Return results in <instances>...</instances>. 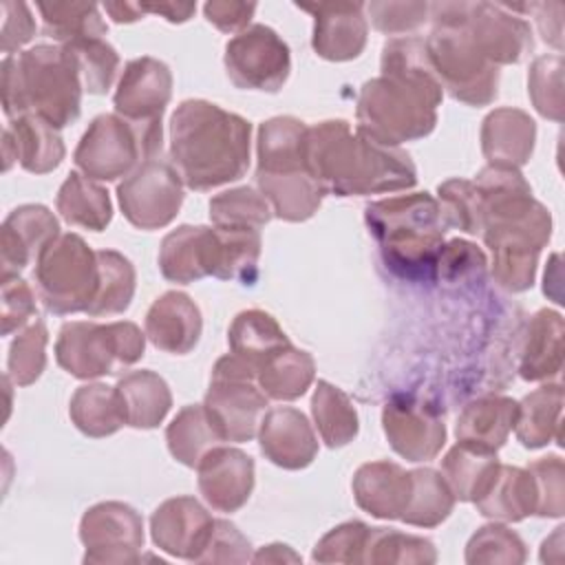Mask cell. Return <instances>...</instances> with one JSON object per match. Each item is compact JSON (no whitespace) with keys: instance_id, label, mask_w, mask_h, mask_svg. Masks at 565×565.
<instances>
[{"instance_id":"cell-1","label":"cell","mask_w":565,"mask_h":565,"mask_svg":"<svg viewBox=\"0 0 565 565\" xmlns=\"http://www.w3.org/2000/svg\"><path fill=\"white\" fill-rule=\"evenodd\" d=\"M382 75L362 84L358 95V135L380 146L428 137L437 126L444 88L430 66L422 38L388 40L382 49Z\"/></svg>"},{"instance_id":"cell-2","label":"cell","mask_w":565,"mask_h":565,"mask_svg":"<svg viewBox=\"0 0 565 565\" xmlns=\"http://www.w3.org/2000/svg\"><path fill=\"white\" fill-rule=\"evenodd\" d=\"M472 183L483 201L481 236L492 252V278L501 289L521 294L534 285L552 216L516 168L486 166Z\"/></svg>"},{"instance_id":"cell-3","label":"cell","mask_w":565,"mask_h":565,"mask_svg":"<svg viewBox=\"0 0 565 565\" xmlns=\"http://www.w3.org/2000/svg\"><path fill=\"white\" fill-rule=\"evenodd\" d=\"M305 166L320 188L335 196L397 192L417 183V168L408 152L351 132L344 119L307 128Z\"/></svg>"},{"instance_id":"cell-4","label":"cell","mask_w":565,"mask_h":565,"mask_svg":"<svg viewBox=\"0 0 565 565\" xmlns=\"http://www.w3.org/2000/svg\"><path fill=\"white\" fill-rule=\"evenodd\" d=\"M249 141L247 119L205 99H185L170 117V163L196 192L245 177Z\"/></svg>"},{"instance_id":"cell-5","label":"cell","mask_w":565,"mask_h":565,"mask_svg":"<svg viewBox=\"0 0 565 565\" xmlns=\"http://www.w3.org/2000/svg\"><path fill=\"white\" fill-rule=\"evenodd\" d=\"M82 75L68 46L38 44L2 60V110L11 119L38 115L57 130L82 110Z\"/></svg>"},{"instance_id":"cell-6","label":"cell","mask_w":565,"mask_h":565,"mask_svg":"<svg viewBox=\"0 0 565 565\" xmlns=\"http://www.w3.org/2000/svg\"><path fill=\"white\" fill-rule=\"evenodd\" d=\"M364 221L386 267L397 276L411 280L437 276V258L448 225L433 194L413 192L373 201L364 207Z\"/></svg>"},{"instance_id":"cell-7","label":"cell","mask_w":565,"mask_h":565,"mask_svg":"<svg viewBox=\"0 0 565 565\" xmlns=\"http://www.w3.org/2000/svg\"><path fill=\"white\" fill-rule=\"evenodd\" d=\"M433 31L424 40L441 88L468 106H488L499 95V66L490 64L468 38L455 2L430 4Z\"/></svg>"},{"instance_id":"cell-8","label":"cell","mask_w":565,"mask_h":565,"mask_svg":"<svg viewBox=\"0 0 565 565\" xmlns=\"http://www.w3.org/2000/svg\"><path fill=\"white\" fill-rule=\"evenodd\" d=\"M161 124H132L117 113L97 115L82 135L73 161L93 181H117L161 154Z\"/></svg>"},{"instance_id":"cell-9","label":"cell","mask_w":565,"mask_h":565,"mask_svg":"<svg viewBox=\"0 0 565 565\" xmlns=\"http://www.w3.org/2000/svg\"><path fill=\"white\" fill-rule=\"evenodd\" d=\"M146 333L135 322H84L62 324L55 340L57 364L77 380H95L117 373L141 360Z\"/></svg>"},{"instance_id":"cell-10","label":"cell","mask_w":565,"mask_h":565,"mask_svg":"<svg viewBox=\"0 0 565 565\" xmlns=\"http://www.w3.org/2000/svg\"><path fill=\"white\" fill-rule=\"evenodd\" d=\"M33 278L46 311L55 316L86 313L99 282L97 252L79 234H60L38 258Z\"/></svg>"},{"instance_id":"cell-11","label":"cell","mask_w":565,"mask_h":565,"mask_svg":"<svg viewBox=\"0 0 565 565\" xmlns=\"http://www.w3.org/2000/svg\"><path fill=\"white\" fill-rule=\"evenodd\" d=\"M254 380L256 369L238 355L227 353L216 360L203 406L223 441L243 444L258 435L267 395L254 386Z\"/></svg>"},{"instance_id":"cell-12","label":"cell","mask_w":565,"mask_h":565,"mask_svg":"<svg viewBox=\"0 0 565 565\" xmlns=\"http://www.w3.org/2000/svg\"><path fill=\"white\" fill-rule=\"evenodd\" d=\"M225 73L236 88L276 93L289 77L287 42L265 24H252L225 44Z\"/></svg>"},{"instance_id":"cell-13","label":"cell","mask_w":565,"mask_h":565,"mask_svg":"<svg viewBox=\"0 0 565 565\" xmlns=\"http://www.w3.org/2000/svg\"><path fill=\"white\" fill-rule=\"evenodd\" d=\"M126 221L139 230H161L174 221L183 205V181L161 157L143 161L117 185Z\"/></svg>"},{"instance_id":"cell-14","label":"cell","mask_w":565,"mask_h":565,"mask_svg":"<svg viewBox=\"0 0 565 565\" xmlns=\"http://www.w3.org/2000/svg\"><path fill=\"white\" fill-rule=\"evenodd\" d=\"M143 519L121 501H102L88 508L79 521L84 563L128 565L141 558Z\"/></svg>"},{"instance_id":"cell-15","label":"cell","mask_w":565,"mask_h":565,"mask_svg":"<svg viewBox=\"0 0 565 565\" xmlns=\"http://www.w3.org/2000/svg\"><path fill=\"white\" fill-rule=\"evenodd\" d=\"M457 18L479 53L494 66L519 64L534 46L530 24L505 4L455 2Z\"/></svg>"},{"instance_id":"cell-16","label":"cell","mask_w":565,"mask_h":565,"mask_svg":"<svg viewBox=\"0 0 565 565\" xmlns=\"http://www.w3.org/2000/svg\"><path fill=\"white\" fill-rule=\"evenodd\" d=\"M391 448L406 461H430L446 444V424L437 411L413 395H393L382 411Z\"/></svg>"},{"instance_id":"cell-17","label":"cell","mask_w":565,"mask_h":565,"mask_svg":"<svg viewBox=\"0 0 565 565\" xmlns=\"http://www.w3.org/2000/svg\"><path fill=\"white\" fill-rule=\"evenodd\" d=\"M172 97V73L166 62L143 55L124 66L113 95L115 113L132 124L154 126Z\"/></svg>"},{"instance_id":"cell-18","label":"cell","mask_w":565,"mask_h":565,"mask_svg":"<svg viewBox=\"0 0 565 565\" xmlns=\"http://www.w3.org/2000/svg\"><path fill=\"white\" fill-rule=\"evenodd\" d=\"M313 15V51L329 62L360 57L369 38V22L362 2H318L296 4Z\"/></svg>"},{"instance_id":"cell-19","label":"cell","mask_w":565,"mask_h":565,"mask_svg":"<svg viewBox=\"0 0 565 565\" xmlns=\"http://www.w3.org/2000/svg\"><path fill=\"white\" fill-rule=\"evenodd\" d=\"M212 525L214 519L194 497H172L152 512L150 536L161 552L196 563Z\"/></svg>"},{"instance_id":"cell-20","label":"cell","mask_w":565,"mask_h":565,"mask_svg":"<svg viewBox=\"0 0 565 565\" xmlns=\"http://www.w3.org/2000/svg\"><path fill=\"white\" fill-rule=\"evenodd\" d=\"M196 472L199 492L216 512L241 510L254 490V459L241 448H212L196 466Z\"/></svg>"},{"instance_id":"cell-21","label":"cell","mask_w":565,"mask_h":565,"mask_svg":"<svg viewBox=\"0 0 565 565\" xmlns=\"http://www.w3.org/2000/svg\"><path fill=\"white\" fill-rule=\"evenodd\" d=\"M60 236L55 214L40 203L18 205L9 212L0 232L2 276H13L31 263Z\"/></svg>"},{"instance_id":"cell-22","label":"cell","mask_w":565,"mask_h":565,"mask_svg":"<svg viewBox=\"0 0 565 565\" xmlns=\"http://www.w3.org/2000/svg\"><path fill=\"white\" fill-rule=\"evenodd\" d=\"M260 452L278 468L302 470L318 455V437L298 408L280 406L265 413L258 426Z\"/></svg>"},{"instance_id":"cell-23","label":"cell","mask_w":565,"mask_h":565,"mask_svg":"<svg viewBox=\"0 0 565 565\" xmlns=\"http://www.w3.org/2000/svg\"><path fill=\"white\" fill-rule=\"evenodd\" d=\"M64 154L66 148L57 128L38 115L15 117L2 132L4 170L18 161L26 172L46 174L62 163Z\"/></svg>"},{"instance_id":"cell-24","label":"cell","mask_w":565,"mask_h":565,"mask_svg":"<svg viewBox=\"0 0 565 565\" xmlns=\"http://www.w3.org/2000/svg\"><path fill=\"white\" fill-rule=\"evenodd\" d=\"M201 331V309L183 291L161 294L146 313V338L166 353H190L196 347Z\"/></svg>"},{"instance_id":"cell-25","label":"cell","mask_w":565,"mask_h":565,"mask_svg":"<svg viewBox=\"0 0 565 565\" xmlns=\"http://www.w3.org/2000/svg\"><path fill=\"white\" fill-rule=\"evenodd\" d=\"M536 141V124L521 108H494L481 124V152L488 166L521 168L530 161Z\"/></svg>"},{"instance_id":"cell-26","label":"cell","mask_w":565,"mask_h":565,"mask_svg":"<svg viewBox=\"0 0 565 565\" xmlns=\"http://www.w3.org/2000/svg\"><path fill=\"white\" fill-rule=\"evenodd\" d=\"M355 503L377 519H399L411 494V470L393 461L362 463L353 475Z\"/></svg>"},{"instance_id":"cell-27","label":"cell","mask_w":565,"mask_h":565,"mask_svg":"<svg viewBox=\"0 0 565 565\" xmlns=\"http://www.w3.org/2000/svg\"><path fill=\"white\" fill-rule=\"evenodd\" d=\"M161 276L177 285H190L212 274V227L179 225L159 247Z\"/></svg>"},{"instance_id":"cell-28","label":"cell","mask_w":565,"mask_h":565,"mask_svg":"<svg viewBox=\"0 0 565 565\" xmlns=\"http://www.w3.org/2000/svg\"><path fill=\"white\" fill-rule=\"evenodd\" d=\"M519 402L505 395H486L468 402L457 417V441L499 450L514 428Z\"/></svg>"},{"instance_id":"cell-29","label":"cell","mask_w":565,"mask_h":565,"mask_svg":"<svg viewBox=\"0 0 565 565\" xmlns=\"http://www.w3.org/2000/svg\"><path fill=\"white\" fill-rule=\"evenodd\" d=\"M305 121L280 115L260 124L256 139L258 166L260 174H294L307 170L305 166V139H307Z\"/></svg>"},{"instance_id":"cell-30","label":"cell","mask_w":565,"mask_h":565,"mask_svg":"<svg viewBox=\"0 0 565 565\" xmlns=\"http://www.w3.org/2000/svg\"><path fill=\"white\" fill-rule=\"evenodd\" d=\"M563 316L552 309H541L530 318L519 373L525 382L556 377L563 369Z\"/></svg>"},{"instance_id":"cell-31","label":"cell","mask_w":565,"mask_h":565,"mask_svg":"<svg viewBox=\"0 0 565 565\" xmlns=\"http://www.w3.org/2000/svg\"><path fill=\"white\" fill-rule=\"evenodd\" d=\"M477 512L505 523L523 521L536 512V488L527 468L501 463L490 488L475 501Z\"/></svg>"},{"instance_id":"cell-32","label":"cell","mask_w":565,"mask_h":565,"mask_svg":"<svg viewBox=\"0 0 565 565\" xmlns=\"http://www.w3.org/2000/svg\"><path fill=\"white\" fill-rule=\"evenodd\" d=\"M256 185L267 199L274 216L289 223H302L311 218L327 194L307 170L294 174L256 172Z\"/></svg>"},{"instance_id":"cell-33","label":"cell","mask_w":565,"mask_h":565,"mask_svg":"<svg viewBox=\"0 0 565 565\" xmlns=\"http://www.w3.org/2000/svg\"><path fill=\"white\" fill-rule=\"evenodd\" d=\"M115 388L124 404L126 426L132 428H157L172 406L168 382L148 369L126 373L119 377Z\"/></svg>"},{"instance_id":"cell-34","label":"cell","mask_w":565,"mask_h":565,"mask_svg":"<svg viewBox=\"0 0 565 565\" xmlns=\"http://www.w3.org/2000/svg\"><path fill=\"white\" fill-rule=\"evenodd\" d=\"M561 411H563V386L545 384L527 393L519 402L514 435L523 448L536 450L547 446L552 439L563 444L561 433Z\"/></svg>"},{"instance_id":"cell-35","label":"cell","mask_w":565,"mask_h":565,"mask_svg":"<svg viewBox=\"0 0 565 565\" xmlns=\"http://www.w3.org/2000/svg\"><path fill=\"white\" fill-rule=\"evenodd\" d=\"M260 230L212 227V274L218 280L252 285L258 276Z\"/></svg>"},{"instance_id":"cell-36","label":"cell","mask_w":565,"mask_h":565,"mask_svg":"<svg viewBox=\"0 0 565 565\" xmlns=\"http://www.w3.org/2000/svg\"><path fill=\"white\" fill-rule=\"evenodd\" d=\"M499 466L501 461L494 450L459 441L441 459V475L450 486L455 499L475 503L490 488Z\"/></svg>"},{"instance_id":"cell-37","label":"cell","mask_w":565,"mask_h":565,"mask_svg":"<svg viewBox=\"0 0 565 565\" xmlns=\"http://www.w3.org/2000/svg\"><path fill=\"white\" fill-rule=\"evenodd\" d=\"M227 342L230 351L256 369V373L267 358L291 344L276 318L263 309L241 311L230 324Z\"/></svg>"},{"instance_id":"cell-38","label":"cell","mask_w":565,"mask_h":565,"mask_svg":"<svg viewBox=\"0 0 565 565\" xmlns=\"http://www.w3.org/2000/svg\"><path fill=\"white\" fill-rule=\"evenodd\" d=\"M55 205L68 225L90 232H102L113 221V203L108 190L79 172H71L64 179L57 190Z\"/></svg>"},{"instance_id":"cell-39","label":"cell","mask_w":565,"mask_h":565,"mask_svg":"<svg viewBox=\"0 0 565 565\" xmlns=\"http://www.w3.org/2000/svg\"><path fill=\"white\" fill-rule=\"evenodd\" d=\"M71 422L86 437H108L126 426V413L115 386L93 382L79 386L68 404Z\"/></svg>"},{"instance_id":"cell-40","label":"cell","mask_w":565,"mask_h":565,"mask_svg":"<svg viewBox=\"0 0 565 565\" xmlns=\"http://www.w3.org/2000/svg\"><path fill=\"white\" fill-rule=\"evenodd\" d=\"M316 377V362L311 353L287 344L278 349L256 373L258 388L278 402H291L307 393Z\"/></svg>"},{"instance_id":"cell-41","label":"cell","mask_w":565,"mask_h":565,"mask_svg":"<svg viewBox=\"0 0 565 565\" xmlns=\"http://www.w3.org/2000/svg\"><path fill=\"white\" fill-rule=\"evenodd\" d=\"M166 441L170 455L188 468H196L212 448L223 444L203 404L183 406L168 424Z\"/></svg>"},{"instance_id":"cell-42","label":"cell","mask_w":565,"mask_h":565,"mask_svg":"<svg viewBox=\"0 0 565 565\" xmlns=\"http://www.w3.org/2000/svg\"><path fill=\"white\" fill-rule=\"evenodd\" d=\"M455 501L457 499L441 472L433 468H415L411 470V494L399 521L415 527H437L450 516Z\"/></svg>"},{"instance_id":"cell-43","label":"cell","mask_w":565,"mask_h":565,"mask_svg":"<svg viewBox=\"0 0 565 565\" xmlns=\"http://www.w3.org/2000/svg\"><path fill=\"white\" fill-rule=\"evenodd\" d=\"M313 424L329 448H342L355 439L360 422L351 397L335 384L320 380L311 397Z\"/></svg>"},{"instance_id":"cell-44","label":"cell","mask_w":565,"mask_h":565,"mask_svg":"<svg viewBox=\"0 0 565 565\" xmlns=\"http://www.w3.org/2000/svg\"><path fill=\"white\" fill-rule=\"evenodd\" d=\"M42 33L57 44H73L88 38H104L108 26L93 2H40Z\"/></svg>"},{"instance_id":"cell-45","label":"cell","mask_w":565,"mask_h":565,"mask_svg":"<svg viewBox=\"0 0 565 565\" xmlns=\"http://www.w3.org/2000/svg\"><path fill=\"white\" fill-rule=\"evenodd\" d=\"M99 282L97 294L86 309L88 316H113L130 307L137 287V274L132 263L115 249H97Z\"/></svg>"},{"instance_id":"cell-46","label":"cell","mask_w":565,"mask_h":565,"mask_svg":"<svg viewBox=\"0 0 565 565\" xmlns=\"http://www.w3.org/2000/svg\"><path fill=\"white\" fill-rule=\"evenodd\" d=\"M437 550L433 541L386 527H371L362 563L371 565H433Z\"/></svg>"},{"instance_id":"cell-47","label":"cell","mask_w":565,"mask_h":565,"mask_svg":"<svg viewBox=\"0 0 565 565\" xmlns=\"http://www.w3.org/2000/svg\"><path fill=\"white\" fill-rule=\"evenodd\" d=\"M274 212L267 199L254 188H232L210 201V218L216 227L260 230L271 221Z\"/></svg>"},{"instance_id":"cell-48","label":"cell","mask_w":565,"mask_h":565,"mask_svg":"<svg viewBox=\"0 0 565 565\" xmlns=\"http://www.w3.org/2000/svg\"><path fill=\"white\" fill-rule=\"evenodd\" d=\"M62 46L71 49L86 93L104 95L113 86L121 60L104 38H88Z\"/></svg>"},{"instance_id":"cell-49","label":"cell","mask_w":565,"mask_h":565,"mask_svg":"<svg viewBox=\"0 0 565 565\" xmlns=\"http://www.w3.org/2000/svg\"><path fill=\"white\" fill-rule=\"evenodd\" d=\"M527 550L523 539L501 525V523H488L479 527L468 545H466V563L479 565V563H501V565H521L525 563Z\"/></svg>"},{"instance_id":"cell-50","label":"cell","mask_w":565,"mask_h":565,"mask_svg":"<svg viewBox=\"0 0 565 565\" xmlns=\"http://www.w3.org/2000/svg\"><path fill=\"white\" fill-rule=\"evenodd\" d=\"M46 344L49 331L42 320L31 322L11 342L7 358V375L15 386H29L42 375L46 366Z\"/></svg>"},{"instance_id":"cell-51","label":"cell","mask_w":565,"mask_h":565,"mask_svg":"<svg viewBox=\"0 0 565 565\" xmlns=\"http://www.w3.org/2000/svg\"><path fill=\"white\" fill-rule=\"evenodd\" d=\"M439 210L446 225L466 234H481L483 230V201L472 181L448 179L439 183Z\"/></svg>"},{"instance_id":"cell-52","label":"cell","mask_w":565,"mask_h":565,"mask_svg":"<svg viewBox=\"0 0 565 565\" xmlns=\"http://www.w3.org/2000/svg\"><path fill=\"white\" fill-rule=\"evenodd\" d=\"M527 93L536 113L545 119H563V57L541 55L527 73Z\"/></svg>"},{"instance_id":"cell-53","label":"cell","mask_w":565,"mask_h":565,"mask_svg":"<svg viewBox=\"0 0 565 565\" xmlns=\"http://www.w3.org/2000/svg\"><path fill=\"white\" fill-rule=\"evenodd\" d=\"M536 488V516H563L565 512V466L558 455H547L527 466Z\"/></svg>"},{"instance_id":"cell-54","label":"cell","mask_w":565,"mask_h":565,"mask_svg":"<svg viewBox=\"0 0 565 565\" xmlns=\"http://www.w3.org/2000/svg\"><path fill=\"white\" fill-rule=\"evenodd\" d=\"M369 525L362 521H347L329 530L313 547L316 563H362Z\"/></svg>"},{"instance_id":"cell-55","label":"cell","mask_w":565,"mask_h":565,"mask_svg":"<svg viewBox=\"0 0 565 565\" xmlns=\"http://www.w3.org/2000/svg\"><path fill=\"white\" fill-rule=\"evenodd\" d=\"M247 561H252V545L247 536L234 523L225 519H214L212 532L196 563H247Z\"/></svg>"},{"instance_id":"cell-56","label":"cell","mask_w":565,"mask_h":565,"mask_svg":"<svg viewBox=\"0 0 565 565\" xmlns=\"http://www.w3.org/2000/svg\"><path fill=\"white\" fill-rule=\"evenodd\" d=\"M364 9L369 11L373 26L388 35L415 31L430 15L428 2H369Z\"/></svg>"},{"instance_id":"cell-57","label":"cell","mask_w":565,"mask_h":565,"mask_svg":"<svg viewBox=\"0 0 565 565\" xmlns=\"http://www.w3.org/2000/svg\"><path fill=\"white\" fill-rule=\"evenodd\" d=\"M38 313L35 296L18 274L2 276V335H11Z\"/></svg>"},{"instance_id":"cell-58","label":"cell","mask_w":565,"mask_h":565,"mask_svg":"<svg viewBox=\"0 0 565 565\" xmlns=\"http://www.w3.org/2000/svg\"><path fill=\"white\" fill-rule=\"evenodd\" d=\"M2 53L15 55L20 46L33 40L35 35V22L24 2H2Z\"/></svg>"},{"instance_id":"cell-59","label":"cell","mask_w":565,"mask_h":565,"mask_svg":"<svg viewBox=\"0 0 565 565\" xmlns=\"http://www.w3.org/2000/svg\"><path fill=\"white\" fill-rule=\"evenodd\" d=\"M486 265V256L481 249H477L472 243L466 241H450L444 243L439 258H437V276L441 278H455L461 271L470 269H481Z\"/></svg>"},{"instance_id":"cell-60","label":"cell","mask_w":565,"mask_h":565,"mask_svg":"<svg viewBox=\"0 0 565 565\" xmlns=\"http://www.w3.org/2000/svg\"><path fill=\"white\" fill-rule=\"evenodd\" d=\"M205 18L210 24H214L223 33H241L247 29L256 4L254 2H223V0H212L205 2L203 7Z\"/></svg>"},{"instance_id":"cell-61","label":"cell","mask_w":565,"mask_h":565,"mask_svg":"<svg viewBox=\"0 0 565 565\" xmlns=\"http://www.w3.org/2000/svg\"><path fill=\"white\" fill-rule=\"evenodd\" d=\"M554 4V2H552ZM552 4L547 2H532V4H521L525 11H534L536 13V24H539V31H541V38L545 44L554 46L556 51L563 49V22H561V13H563V7L550 15L552 11Z\"/></svg>"},{"instance_id":"cell-62","label":"cell","mask_w":565,"mask_h":565,"mask_svg":"<svg viewBox=\"0 0 565 565\" xmlns=\"http://www.w3.org/2000/svg\"><path fill=\"white\" fill-rule=\"evenodd\" d=\"M139 7L143 13H157L172 24L188 22L196 11V4H192V2H188V4L185 2H161V4H139Z\"/></svg>"},{"instance_id":"cell-63","label":"cell","mask_w":565,"mask_h":565,"mask_svg":"<svg viewBox=\"0 0 565 565\" xmlns=\"http://www.w3.org/2000/svg\"><path fill=\"white\" fill-rule=\"evenodd\" d=\"M254 563H285V561H291V563H300V556L289 547V545H282V543H271L267 547H260L254 556H252Z\"/></svg>"},{"instance_id":"cell-64","label":"cell","mask_w":565,"mask_h":565,"mask_svg":"<svg viewBox=\"0 0 565 565\" xmlns=\"http://www.w3.org/2000/svg\"><path fill=\"white\" fill-rule=\"evenodd\" d=\"M104 11L115 20V22H137L143 18V11L135 2H104Z\"/></svg>"}]
</instances>
